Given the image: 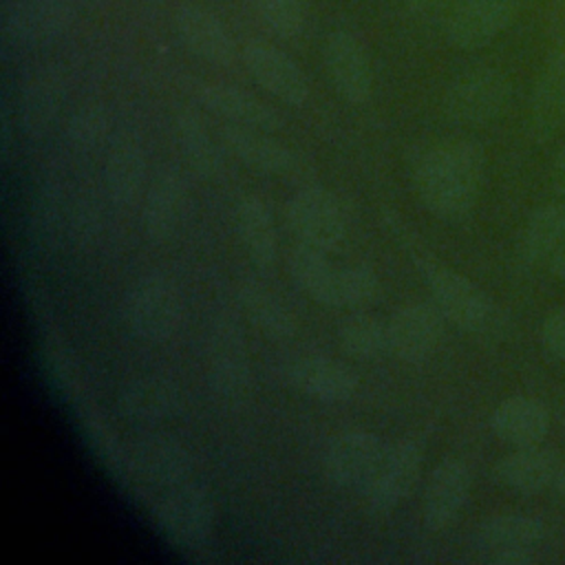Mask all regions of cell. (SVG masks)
I'll return each mask as SVG.
<instances>
[{"label":"cell","instance_id":"4316f807","mask_svg":"<svg viewBox=\"0 0 565 565\" xmlns=\"http://www.w3.org/2000/svg\"><path fill=\"white\" fill-rule=\"evenodd\" d=\"M64 99V82L57 68L33 73L20 95V126L29 139L44 137L57 119Z\"/></svg>","mask_w":565,"mask_h":565},{"label":"cell","instance_id":"7bdbcfd3","mask_svg":"<svg viewBox=\"0 0 565 565\" xmlns=\"http://www.w3.org/2000/svg\"><path fill=\"white\" fill-rule=\"evenodd\" d=\"M554 490H556V494L565 501V461H561V466H558V470H556V477H554Z\"/></svg>","mask_w":565,"mask_h":565},{"label":"cell","instance_id":"9c48e42d","mask_svg":"<svg viewBox=\"0 0 565 565\" xmlns=\"http://www.w3.org/2000/svg\"><path fill=\"white\" fill-rule=\"evenodd\" d=\"M128 461L139 481L152 488H174L190 481L192 455L172 435L161 430H146L132 439Z\"/></svg>","mask_w":565,"mask_h":565},{"label":"cell","instance_id":"4fadbf2b","mask_svg":"<svg viewBox=\"0 0 565 565\" xmlns=\"http://www.w3.org/2000/svg\"><path fill=\"white\" fill-rule=\"evenodd\" d=\"M221 141L230 150V154L263 174L280 179H302L309 172L302 157L289 146L269 137L267 130L227 124L221 128Z\"/></svg>","mask_w":565,"mask_h":565},{"label":"cell","instance_id":"b9f144b4","mask_svg":"<svg viewBox=\"0 0 565 565\" xmlns=\"http://www.w3.org/2000/svg\"><path fill=\"white\" fill-rule=\"evenodd\" d=\"M404 2H406V7L413 9V11H430V9L439 7V4L446 2V0H404Z\"/></svg>","mask_w":565,"mask_h":565},{"label":"cell","instance_id":"d6a6232c","mask_svg":"<svg viewBox=\"0 0 565 565\" xmlns=\"http://www.w3.org/2000/svg\"><path fill=\"white\" fill-rule=\"evenodd\" d=\"M177 139L183 157L205 179H216L223 172V154L205 128L201 115L192 108H183L174 119Z\"/></svg>","mask_w":565,"mask_h":565},{"label":"cell","instance_id":"7a4b0ae2","mask_svg":"<svg viewBox=\"0 0 565 565\" xmlns=\"http://www.w3.org/2000/svg\"><path fill=\"white\" fill-rule=\"evenodd\" d=\"M154 521L161 534L181 550L203 547L216 521V508L210 490L194 481L168 488L154 505Z\"/></svg>","mask_w":565,"mask_h":565},{"label":"cell","instance_id":"f546056e","mask_svg":"<svg viewBox=\"0 0 565 565\" xmlns=\"http://www.w3.org/2000/svg\"><path fill=\"white\" fill-rule=\"evenodd\" d=\"M238 305L247 320L271 340H289L296 333V320L289 307L265 285L243 280L236 289Z\"/></svg>","mask_w":565,"mask_h":565},{"label":"cell","instance_id":"ba28073f","mask_svg":"<svg viewBox=\"0 0 565 565\" xmlns=\"http://www.w3.org/2000/svg\"><path fill=\"white\" fill-rule=\"evenodd\" d=\"M243 64L254 82L274 95L278 102L300 108L309 99V79L305 71L276 44L254 38L241 51Z\"/></svg>","mask_w":565,"mask_h":565},{"label":"cell","instance_id":"7c38bea8","mask_svg":"<svg viewBox=\"0 0 565 565\" xmlns=\"http://www.w3.org/2000/svg\"><path fill=\"white\" fill-rule=\"evenodd\" d=\"M519 7L521 0H457L446 22V40L461 51L488 46L512 24Z\"/></svg>","mask_w":565,"mask_h":565},{"label":"cell","instance_id":"d6986e66","mask_svg":"<svg viewBox=\"0 0 565 565\" xmlns=\"http://www.w3.org/2000/svg\"><path fill=\"white\" fill-rule=\"evenodd\" d=\"M181 408V391L166 375H137L117 393V411L135 426H157Z\"/></svg>","mask_w":565,"mask_h":565},{"label":"cell","instance_id":"1f68e13d","mask_svg":"<svg viewBox=\"0 0 565 565\" xmlns=\"http://www.w3.org/2000/svg\"><path fill=\"white\" fill-rule=\"evenodd\" d=\"M565 238V196L541 205L519 234V258L536 265Z\"/></svg>","mask_w":565,"mask_h":565},{"label":"cell","instance_id":"cb8c5ba5","mask_svg":"<svg viewBox=\"0 0 565 565\" xmlns=\"http://www.w3.org/2000/svg\"><path fill=\"white\" fill-rule=\"evenodd\" d=\"M550 408L527 395H512L499 402L490 415L492 433L514 448L541 444L550 433Z\"/></svg>","mask_w":565,"mask_h":565},{"label":"cell","instance_id":"277c9868","mask_svg":"<svg viewBox=\"0 0 565 565\" xmlns=\"http://www.w3.org/2000/svg\"><path fill=\"white\" fill-rule=\"evenodd\" d=\"M512 97V84L501 68L472 66L446 88L444 110L461 126H486L499 119Z\"/></svg>","mask_w":565,"mask_h":565},{"label":"cell","instance_id":"ac0fdd59","mask_svg":"<svg viewBox=\"0 0 565 565\" xmlns=\"http://www.w3.org/2000/svg\"><path fill=\"white\" fill-rule=\"evenodd\" d=\"M174 26L190 53L214 66H232L238 57L230 29L205 7L183 2L174 11Z\"/></svg>","mask_w":565,"mask_h":565},{"label":"cell","instance_id":"5bb4252c","mask_svg":"<svg viewBox=\"0 0 565 565\" xmlns=\"http://www.w3.org/2000/svg\"><path fill=\"white\" fill-rule=\"evenodd\" d=\"M422 472V448L411 439H399L386 446L375 475L371 477L366 503L371 510L386 514L393 512L415 488Z\"/></svg>","mask_w":565,"mask_h":565},{"label":"cell","instance_id":"603a6c76","mask_svg":"<svg viewBox=\"0 0 565 565\" xmlns=\"http://www.w3.org/2000/svg\"><path fill=\"white\" fill-rule=\"evenodd\" d=\"M287 373L294 388L320 402H347L358 391V375L344 362L327 355H305Z\"/></svg>","mask_w":565,"mask_h":565},{"label":"cell","instance_id":"30bf717a","mask_svg":"<svg viewBox=\"0 0 565 565\" xmlns=\"http://www.w3.org/2000/svg\"><path fill=\"white\" fill-rule=\"evenodd\" d=\"M384 450L386 446L375 433L360 428L344 430L335 435L324 450V475L333 486L342 490L366 488Z\"/></svg>","mask_w":565,"mask_h":565},{"label":"cell","instance_id":"d590c367","mask_svg":"<svg viewBox=\"0 0 565 565\" xmlns=\"http://www.w3.org/2000/svg\"><path fill=\"white\" fill-rule=\"evenodd\" d=\"M260 20L269 31L285 40H294L305 31L307 2L305 0H254Z\"/></svg>","mask_w":565,"mask_h":565},{"label":"cell","instance_id":"484cf974","mask_svg":"<svg viewBox=\"0 0 565 565\" xmlns=\"http://www.w3.org/2000/svg\"><path fill=\"white\" fill-rule=\"evenodd\" d=\"M545 539V525L536 516L519 514V512H505L483 519L477 525L475 541L477 547L483 552L486 561L514 550H527L534 552L536 545H541Z\"/></svg>","mask_w":565,"mask_h":565},{"label":"cell","instance_id":"5b68a950","mask_svg":"<svg viewBox=\"0 0 565 565\" xmlns=\"http://www.w3.org/2000/svg\"><path fill=\"white\" fill-rule=\"evenodd\" d=\"M207 375L214 393L225 402H243L252 386L249 349L241 324L221 313L207 335Z\"/></svg>","mask_w":565,"mask_h":565},{"label":"cell","instance_id":"8992f818","mask_svg":"<svg viewBox=\"0 0 565 565\" xmlns=\"http://www.w3.org/2000/svg\"><path fill=\"white\" fill-rule=\"evenodd\" d=\"M287 221L300 243L333 252L347 238V216L340 201L320 185L300 188L287 203Z\"/></svg>","mask_w":565,"mask_h":565},{"label":"cell","instance_id":"d4e9b609","mask_svg":"<svg viewBox=\"0 0 565 565\" xmlns=\"http://www.w3.org/2000/svg\"><path fill=\"white\" fill-rule=\"evenodd\" d=\"M561 459L554 450L536 446L514 448L494 463V481L521 494H536L554 483Z\"/></svg>","mask_w":565,"mask_h":565},{"label":"cell","instance_id":"60d3db41","mask_svg":"<svg viewBox=\"0 0 565 565\" xmlns=\"http://www.w3.org/2000/svg\"><path fill=\"white\" fill-rule=\"evenodd\" d=\"M532 561H534V552H527V550L503 552V554H497V556L488 558V563H494V565H527Z\"/></svg>","mask_w":565,"mask_h":565},{"label":"cell","instance_id":"f1b7e54d","mask_svg":"<svg viewBox=\"0 0 565 565\" xmlns=\"http://www.w3.org/2000/svg\"><path fill=\"white\" fill-rule=\"evenodd\" d=\"M236 232L249 260L258 267H271L278 254V236L269 205L258 196L241 199L236 207Z\"/></svg>","mask_w":565,"mask_h":565},{"label":"cell","instance_id":"9a60e30c","mask_svg":"<svg viewBox=\"0 0 565 565\" xmlns=\"http://www.w3.org/2000/svg\"><path fill=\"white\" fill-rule=\"evenodd\" d=\"M444 313L430 302H408L388 320V351L404 362H424L444 335Z\"/></svg>","mask_w":565,"mask_h":565},{"label":"cell","instance_id":"e0dca14e","mask_svg":"<svg viewBox=\"0 0 565 565\" xmlns=\"http://www.w3.org/2000/svg\"><path fill=\"white\" fill-rule=\"evenodd\" d=\"M530 135L545 143L565 128V44L545 57L530 95Z\"/></svg>","mask_w":565,"mask_h":565},{"label":"cell","instance_id":"8fae6325","mask_svg":"<svg viewBox=\"0 0 565 565\" xmlns=\"http://www.w3.org/2000/svg\"><path fill=\"white\" fill-rule=\"evenodd\" d=\"M324 68L335 93L360 106L373 95V64L362 40L351 31H333L324 42Z\"/></svg>","mask_w":565,"mask_h":565},{"label":"cell","instance_id":"4dcf8cb0","mask_svg":"<svg viewBox=\"0 0 565 565\" xmlns=\"http://www.w3.org/2000/svg\"><path fill=\"white\" fill-rule=\"evenodd\" d=\"M338 269L329 258L324 249L311 247L307 243H300L289 254V271L294 282L316 302L333 307L335 300V282H338Z\"/></svg>","mask_w":565,"mask_h":565},{"label":"cell","instance_id":"2e32d148","mask_svg":"<svg viewBox=\"0 0 565 565\" xmlns=\"http://www.w3.org/2000/svg\"><path fill=\"white\" fill-rule=\"evenodd\" d=\"M470 488L472 472L461 459L448 457L439 461L433 468L424 488L422 519L426 527L439 532L452 525L470 497Z\"/></svg>","mask_w":565,"mask_h":565},{"label":"cell","instance_id":"ab89813d","mask_svg":"<svg viewBox=\"0 0 565 565\" xmlns=\"http://www.w3.org/2000/svg\"><path fill=\"white\" fill-rule=\"evenodd\" d=\"M545 263L552 276H556L558 280H565V238L547 254Z\"/></svg>","mask_w":565,"mask_h":565},{"label":"cell","instance_id":"52a82bcc","mask_svg":"<svg viewBox=\"0 0 565 565\" xmlns=\"http://www.w3.org/2000/svg\"><path fill=\"white\" fill-rule=\"evenodd\" d=\"M424 276L428 280L435 305L450 322L470 333H479L490 327L494 307L486 291L477 287L468 276L441 263H426Z\"/></svg>","mask_w":565,"mask_h":565},{"label":"cell","instance_id":"7402d4cb","mask_svg":"<svg viewBox=\"0 0 565 565\" xmlns=\"http://www.w3.org/2000/svg\"><path fill=\"white\" fill-rule=\"evenodd\" d=\"M73 22V0H18L4 20L15 44H38L60 38Z\"/></svg>","mask_w":565,"mask_h":565},{"label":"cell","instance_id":"f35d334b","mask_svg":"<svg viewBox=\"0 0 565 565\" xmlns=\"http://www.w3.org/2000/svg\"><path fill=\"white\" fill-rule=\"evenodd\" d=\"M550 185L556 194H565V141L554 154V161L550 168Z\"/></svg>","mask_w":565,"mask_h":565},{"label":"cell","instance_id":"44dd1931","mask_svg":"<svg viewBox=\"0 0 565 565\" xmlns=\"http://www.w3.org/2000/svg\"><path fill=\"white\" fill-rule=\"evenodd\" d=\"M188 214V185L174 170H161L143 196V227L152 241L172 238Z\"/></svg>","mask_w":565,"mask_h":565},{"label":"cell","instance_id":"836d02e7","mask_svg":"<svg viewBox=\"0 0 565 565\" xmlns=\"http://www.w3.org/2000/svg\"><path fill=\"white\" fill-rule=\"evenodd\" d=\"M340 344L355 360H375L388 351V322L373 313H353L340 327Z\"/></svg>","mask_w":565,"mask_h":565},{"label":"cell","instance_id":"ffe728a7","mask_svg":"<svg viewBox=\"0 0 565 565\" xmlns=\"http://www.w3.org/2000/svg\"><path fill=\"white\" fill-rule=\"evenodd\" d=\"M194 93L207 110H212L227 124L258 128L267 132H274L282 126V117L276 108L238 86L223 82H201L196 84Z\"/></svg>","mask_w":565,"mask_h":565},{"label":"cell","instance_id":"83f0119b","mask_svg":"<svg viewBox=\"0 0 565 565\" xmlns=\"http://www.w3.org/2000/svg\"><path fill=\"white\" fill-rule=\"evenodd\" d=\"M106 190L117 205H132L139 201L146 183V154L132 137H119L108 148L106 157Z\"/></svg>","mask_w":565,"mask_h":565},{"label":"cell","instance_id":"3957f363","mask_svg":"<svg viewBox=\"0 0 565 565\" xmlns=\"http://www.w3.org/2000/svg\"><path fill=\"white\" fill-rule=\"evenodd\" d=\"M130 331L152 344L170 340L183 322V296L174 280L150 274L139 278L124 302Z\"/></svg>","mask_w":565,"mask_h":565},{"label":"cell","instance_id":"6da1fadb","mask_svg":"<svg viewBox=\"0 0 565 565\" xmlns=\"http://www.w3.org/2000/svg\"><path fill=\"white\" fill-rule=\"evenodd\" d=\"M486 154L470 139H444L415 161L413 181L422 203L444 221L470 216L483 185Z\"/></svg>","mask_w":565,"mask_h":565},{"label":"cell","instance_id":"8d00e7d4","mask_svg":"<svg viewBox=\"0 0 565 565\" xmlns=\"http://www.w3.org/2000/svg\"><path fill=\"white\" fill-rule=\"evenodd\" d=\"M108 130V115L97 104H86L84 108L75 110L68 121V141L75 148H95L102 143Z\"/></svg>","mask_w":565,"mask_h":565},{"label":"cell","instance_id":"74e56055","mask_svg":"<svg viewBox=\"0 0 565 565\" xmlns=\"http://www.w3.org/2000/svg\"><path fill=\"white\" fill-rule=\"evenodd\" d=\"M539 342L545 353L565 362V309H554L541 320Z\"/></svg>","mask_w":565,"mask_h":565},{"label":"cell","instance_id":"e575fe53","mask_svg":"<svg viewBox=\"0 0 565 565\" xmlns=\"http://www.w3.org/2000/svg\"><path fill=\"white\" fill-rule=\"evenodd\" d=\"M380 280L375 271L366 265H351L338 269V282H335V300L333 307L344 309H360L377 296Z\"/></svg>","mask_w":565,"mask_h":565}]
</instances>
